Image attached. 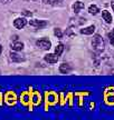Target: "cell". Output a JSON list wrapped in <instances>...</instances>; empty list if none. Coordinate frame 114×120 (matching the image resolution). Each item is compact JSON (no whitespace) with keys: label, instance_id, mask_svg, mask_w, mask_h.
<instances>
[{"label":"cell","instance_id":"30bf717a","mask_svg":"<svg viewBox=\"0 0 114 120\" xmlns=\"http://www.w3.org/2000/svg\"><path fill=\"white\" fill-rule=\"evenodd\" d=\"M6 101H7L8 105H15V102H16V96H15V94L8 92L6 94Z\"/></svg>","mask_w":114,"mask_h":120},{"label":"cell","instance_id":"ac0fdd59","mask_svg":"<svg viewBox=\"0 0 114 120\" xmlns=\"http://www.w3.org/2000/svg\"><path fill=\"white\" fill-rule=\"evenodd\" d=\"M20 99H21V101L24 103H27L29 100H30V97H29V94H26V92H25V94H21V98H20Z\"/></svg>","mask_w":114,"mask_h":120},{"label":"cell","instance_id":"d4e9b609","mask_svg":"<svg viewBox=\"0 0 114 120\" xmlns=\"http://www.w3.org/2000/svg\"><path fill=\"white\" fill-rule=\"evenodd\" d=\"M113 30H114V29H113Z\"/></svg>","mask_w":114,"mask_h":120},{"label":"cell","instance_id":"d6986e66","mask_svg":"<svg viewBox=\"0 0 114 120\" xmlns=\"http://www.w3.org/2000/svg\"><path fill=\"white\" fill-rule=\"evenodd\" d=\"M109 40H110L111 45L114 46V30H112L110 34H109Z\"/></svg>","mask_w":114,"mask_h":120},{"label":"cell","instance_id":"9c48e42d","mask_svg":"<svg viewBox=\"0 0 114 120\" xmlns=\"http://www.w3.org/2000/svg\"><path fill=\"white\" fill-rule=\"evenodd\" d=\"M84 7H85V6H84V4L82 1H75L74 4H73V11H74L75 13H78L83 10Z\"/></svg>","mask_w":114,"mask_h":120},{"label":"cell","instance_id":"6da1fadb","mask_svg":"<svg viewBox=\"0 0 114 120\" xmlns=\"http://www.w3.org/2000/svg\"><path fill=\"white\" fill-rule=\"evenodd\" d=\"M92 46H93V49L97 52V53H100L104 50V47H105V45H104V40L102 38L100 34H95L94 36V38L92 40Z\"/></svg>","mask_w":114,"mask_h":120},{"label":"cell","instance_id":"9a60e30c","mask_svg":"<svg viewBox=\"0 0 114 120\" xmlns=\"http://www.w3.org/2000/svg\"><path fill=\"white\" fill-rule=\"evenodd\" d=\"M45 4H52V6H57L61 2V0H41Z\"/></svg>","mask_w":114,"mask_h":120},{"label":"cell","instance_id":"4fadbf2b","mask_svg":"<svg viewBox=\"0 0 114 120\" xmlns=\"http://www.w3.org/2000/svg\"><path fill=\"white\" fill-rule=\"evenodd\" d=\"M98 11H100V9L95 4H91L88 7V12L91 13V15H96V13H98Z\"/></svg>","mask_w":114,"mask_h":120},{"label":"cell","instance_id":"e0dca14e","mask_svg":"<svg viewBox=\"0 0 114 120\" xmlns=\"http://www.w3.org/2000/svg\"><path fill=\"white\" fill-rule=\"evenodd\" d=\"M54 34L56 36L57 38L61 39V37H63V31H61V29H59V28H55V29H54Z\"/></svg>","mask_w":114,"mask_h":120},{"label":"cell","instance_id":"7402d4cb","mask_svg":"<svg viewBox=\"0 0 114 120\" xmlns=\"http://www.w3.org/2000/svg\"><path fill=\"white\" fill-rule=\"evenodd\" d=\"M111 6H112V9H113V11H114V1L111 4Z\"/></svg>","mask_w":114,"mask_h":120},{"label":"cell","instance_id":"52a82bcc","mask_svg":"<svg viewBox=\"0 0 114 120\" xmlns=\"http://www.w3.org/2000/svg\"><path fill=\"white\" fill-rule=\"evenodd\" d=\"M24 43L20 42V41H13V42H11V45H10V48H11V50L12 51H21V50H24Z\"/></svg>","mask_w":114,"mask_h":120},{"label":"cell","instance_id":"3957f363","mask_svg":"<svg viewBox=\"0 0 114 120\" xmlns=\"http://www.w3.org/2000/svg\"><path fill=\"white\" fill-rule=\"evenodd\" d=\"M48 25V22L46 20H39V19H33L29 21V26L34 27L35 29H43Z\"/></svg>","mask_w":114,"mask_h":120},{"label":"cell","instance_id":"ffe728a7","mask_svg":"<svg viewBox=\"0 0 114 120\" xmlns=\"http://www.w3.org/2000/svg\"><path fill=\"white\" fill-rule=\"evenodd\" d=\"M21 13L24 16H26V17H31L33 16V13L30 11H28V10H24V11H21Z\"/></svg>","mask_w":114,"mask_h":120},{"label":"cell","instance_id":"5b68a950","mask_svg":"<svg viewBox=\"0 0 114 120\" xmlns=\"http://www.w3.org/2000/svg\"><path fill=\"white\" fill-rule=\"evenodd\" d=\"M9 57H10V60L12 62H22V61H25V57L19 55L17 51H11L9 53Z\"/></svg>","mask_w":114,"mask_h":120},{"label":"cell","instance_id":"2e32d148","mask_svg":"<svg viewBox=\"0 0 114 120\" xmlns=\"http://www.w3.org/2000/svg\"><path fill=\"white\" fill-rule=\"evenodd\" d=\"M46 97H47V102H49V103H54L56 101V96L54 94H47Z\"/></svg>","mask_w":114,"mask_h":120},{"label":"cell","instance_id":"5bb4252c","mask_svg":"<svg viewBox=\"0 0 114 120\" xmlns=\"http://www.w3.org/2000/svg\"><path fill=\"white\" fill-rule=\"evenodd\" d=\"M63 51H64V45H63V43L57 45V47L55 48V53H56L57 56L59 57L61 53H63Z\"/></svg>","mask_w":114,"mask_h":120},{"label":"cell","instance_id":"44dd1931","mask_svg":"<svg viewBox=\"0 0 114 120\" xmlns=\"http://www.w3.org/2000/svg\"><path fill=\"white\" fill-rule=\"evenodd\" d=\"M0 1H1L2 4H9V2H10L11 0H0Z\"/></svg>","mask_w":114,"mask_h":120},{"label":"cell","instance_id":"cb8c5ba5","mask_svg":"<svg viewBox=\"0 0 114 120\" xmlns=\"http://www.w3.org/2000/svg\"><path fill=\"white\" fill-rule=\"evenodd\" d=\"M0 73H1V71H0Z\"/></svg>","mask_w":114,"mask_h":120},{"label":"cell","instance_id":"ba28073f","mask_svg":"<svg viewBox=\"0 0 114 120\" xmlns=\"http://www.w3.org/2000/svg\"><path fill=\"white\" fill-rule=\"evenodd\" d=\"M58 70H59V72H61V73H64V75H66V73H69L70 71H72V67H70V64L63 62V64L59 66Z\"/></svg>","mask_w":114,"mask_h":120},{"label":"cell","instance_id":"8fae6325","mask_svg":"<svg viewBox=\"0 0 114 120\" xmlns=\"http://www.w3.org/2000/svg\"><path fill=\"white\" fill-rule=\"evenodd\" d=\"M95 31V26H88V27H85L83 29H81V34H93Z\"/></svg>","mask_w":114,"mask_h":120},{"label":"cell","instance_id":"277c9868","mask_svg":"<svg viewBox=\"0 0 114 120\" xmlns=\"http://www.w3.org/2000/svg\"><path fill=\"white\" fill-rule=\"evenodd\" d=\"M27 23V20L26 18L24 17H19V18H16L15 20H13V27L16 28V29H22V28H25Z\"/></svg>","mask_w":114,"mask_h":120},{"label":"cell","instance_id":"7c38bea8","mask_svg":"<svg viewBox=\"0 0 114 120\" xmlns=\"http://www.w3.org/2000/svg\"><path fill=\"white\" fill-rule=\"evenodd\" d=\"M102 17H103V19H104L107 23H111V22H112V19H113L111 12H109L107 10H103V11H102Z\"/></svg>","mask_w":114,"mask_h":120},{"label":"cell","instance_id":"603a6c76","mask_svg":"<svg viewBox=\"0 0 114 120\" xmlns=\"http://www.w3.org/2000/svg\"><path fill=\"white\" fill-rule=\"evenodd\" d=\"M1 52H2V46L0 45V55H1Z\"/></svg>","mask_w":114,"mask_h":120},{"label":"cell","instance_id":"7a4b0ae2","mask_svg":"<svg viewBox=\"0 0 114 120\" xmlns=\"http://www.w3.org/2000/svg\"><path fill=\"white\" fill-rule=\"evenodd\" d=\"M36 46L39 48V49H41V50H49L50 47H52V42L49 41L48 39L41 38L36 41Z\"/></svg>","mask_w":114,"mask_h":120},{"label":"cell","instance_id":"8992f818","mask_svg":"<svg viewBox=\"0 0 114 120\" xmlns=\"http://www.w3.org/2000/svg\"><path fill=\"white\" fill-rule=\"evenodd\" d=\"M44 60L46 62H48V64H54L58 61V56H57L56 53H48V55H46L44 57Z\"/></svg>","mask_w":114,"mask_h":120}]
</instances>
